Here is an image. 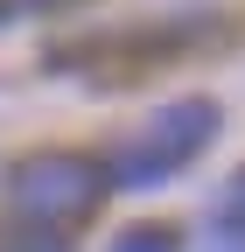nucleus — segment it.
Returning <instances> with one entry per match:
<instances>
[{"label": "nucleus", "instance_id": "obj_1", "mask_svg": "<svg viewBox=\"0 0 245 252\" xmlns=\"http://www.w3.org/2000/svg\"><path fill=\"white\" fill-rule=\"evenodd\" d=\"M105 189H112L105 161L70 154V147H42V154H21L7 168V217L70 231V224H84V217L105 203Z\"/></svg>", "mask_w": 245, "mask_h": 252}, {"label": "nucleus", "instance_id": "obj_2", "mask_svg": "<svg viewBox=\"0 0 245 252\" xmlns=\"http://www.w3.org/2000/svg\"><path fill=\"white\" fill-rule=\"evenodd\" d=\"M210 140H217V98H175V105H161L147 119L140 133H126L112 147L105 182L112 189H154V182L182 175Z\"/></svg>", "mask_w": 245, "mask_h": 252}, {"label": "nucleus", "instance_id": "obj_3", "mask_svg": "<svg viewBox=\"0 0 245 252\" xmlns=\"http://www.w3.org/2000/svg\"><path fill=\"white\" fill-rule=\"evenodd\" d=\"M203 252H245V168H238V182L224 189L217 224H210V245H203Z\"/></svg>", "mask_w": 245, "mask_h": 252}, {"label": "nucleus", "instance_id": "obj_4", "mask_svg": "<svg viewBox=\"0 0 245 252\" xmlns=\"http://www.w3.org/2000/svg\"><path fill=\"white\" fill-rule=\"evenodd\" d=\"M77 231H49V224H21V217H7V238H0V252H70Z\"/></svg>", "mask_w": 245, "mask_h": 252}, {"label": "nucleus", "instance_id": "obj_5", "mask_svg": "<svg viewBox=\"0 0 245 252\" xmlns=\"http://www.w3.org/2000/svg\"><path fill=\"white\" fill-rule=\"evenodd\" d=\"M112 252H182V231L175 224H126L112 238Z\"/></svg>", "mask_w": 245, "mask_h": 252}, {"label": "nucleus", "instance_id": "obj_6", "mask_svg": "<svg viewBox=\"0 0 245 252\" xmlns=\"http://www.w3.org/2000/svg\"><path fill=\"white\" fill-rule=\"evenodd\" d=\"M63 7H84V0H0V28L28 21V14H63Z\"/></svg>", "mask_w": 245, "mask_h": 252}]
</instances>
